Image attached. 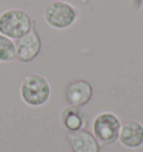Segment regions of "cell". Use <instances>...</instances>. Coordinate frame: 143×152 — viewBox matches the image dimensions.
<instances>
[{
  "instance_id": "1",
  "label": "cell",
  "mask_w": 143,
  "mask_h": 152,
  "mask_svg": "<svg viewBox=\"0 0 143 152\" xmlns=\"http://www.w3.org/2000/svg\"><path fill=\"white\" fill-rule=\"evenodd\" d=\"M52 95L49 82L39 74H29L20 84V96L24 103L31 107H39L47 103Z\"/></svg>"
},
{
  "instance_id": "2",
  "label": "cell",
  "mask_w": 143,
  "mask_h": 152,
  "mask_svg": "<svg viewBox=\"0 0 143 152\" xmlns=\"http://www.w3.org/2000/svg\"><path fill=\"white\" fill-rule=\"evenodd\" d=\"M31 29V19L24 10L14 8L0 15V34L10 39L23 37Z\"/></svg>"
},
{
  "instance_id": "3",
  "label": "cell",
  "mask_w": 143,
  "mask_h": 152,
  "mask_svg": "<svg viewBox=\"0 0 143 152\" xmlns=\"http://www.w3.org/2000/svg\"><path fill=\"white\" fill-rule=\"evenodd\" d=\"M121 120L113 112L98 113L92 124L93 135L101 145H111L119 139Z\"/></svg>"
},
{
  "instance_id": "4",
  "label": "cell",
  "mask_w": 143,
  "mask_h": 152,
  "mask_svg": "<svg viewBox=\"0 0 143 152\" xmlns=\"http://www.w3.org/2000/svg\"><path fill=\"white\" fill-rule=\"evenodd\" d=\"M45 21L55 29H67L76 21L77 10L63 0H54L44 10Z\"/></svg>"
},
{
  "instance_id": "5",
  "label": "cell",
  "mask_w": 143,
  "mask_h": 152,
  "mask_svg": "<svg viewBox=\"0 0 143 152\" xmlns=\"http://www.w3.org/2000/svg\"><path fill=\"white\" fill-rule=\"evenodd\" d=\"M16 58L23 63H29L38 56L42 49V40L36 29L31 27L27 34L18 38L15 43Z\"/></svg>"
},
{
  "instance_id": "6",
  "label": "cell",
  "mask_w": 143,
  "mask_h": 152,
  "mask_svg": "<svg viewBox=\"0 0 143 152\" xmlns=\"http://www.w3.org/2000/svg\"><path fill=\"white\" fill-rule=\"evenodd\" d=\"M59 122L67 132L85 130L90 123V114L83 106L67 105L61 111Z\"/></svg>"
},
{
  "instance_id": "7",
  "label": "cell",
  "mask_w": 143,
  "mask_h": 152,
  "mask_svg": "<svg viewBox=\"0 0 143 152\" xmlns=\"http://www.w3.org/2000/svg\"><path fill=\"white\" fill-rule=\"evenodd\" d=\"M117 141L121 145L130 150L139 149L143 145V125L139 121L128 120L121 124Z\"/></svg>"
},
{
  "instance_id": "8",
  "label": "cell",
  "mask_w": 143,
  "mask_h": 152,
  "mask_svg": "<svg viewBox=\"0 0 143 152\" xmlns=\"http://www.w3.org/2000/svg\"><path fill=\"white\" fill-rule=\"evenodd\" d=\"M67 141L73 152H100L101 144L92 132L81 130L67 133Z\"/></svg>"
},
{
  "instance_id": "9",
  "label": "cell",
  "mask_w": 143,
  "mask_h": 152,
  "mask_svg": "<svg viewBox=\"0 0 143 152\" xmlns=\"http://www.w3.org/2000/svg\"><path fill=\"white\" fill-rule=\"evenodd\" d=\"M93 96V87L85 80H76L72 82L66 91V99L71 105L84 106L91 101Z\"/></svg>"
},
{
  "instance_id": "10",
  "label": "cell",
  "mask_w": 143,
  "mask_h": 152,
  "mask_svg": "<svg viewBox=\"0 0 143 152\" xmlns=\"http://www.w3.org/2000/svg\"><path fill=\"white\" fill-rule=\"evenodd\" d=\"M16 58V47L12 39L0 34V63H8Z\"/></svg>"
}]
</instances>
